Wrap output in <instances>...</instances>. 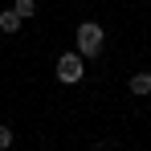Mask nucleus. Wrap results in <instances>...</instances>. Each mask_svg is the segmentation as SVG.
Listing matches in <instances>:
<instances>
[{
    "instance_id": "1",
    "label": "nucleus",
    "mask_w": 151,
    "mask_h": 151,
    "mask_svg": "<svg viewBox=\"0 0 151 151\" xmlns=\"http://www.w3.org/2000/svg\"><path fill=\"white\" fill-rule=\"evenodd\" d=\"M74 45H78V53H82V57H98V53L106 49V33H102V25H94V21H82V25H78Z\"/></svg>"
},
{
    "instance_id": "2",
    "label": "nucleus",
    "mask_w": 151,
    "mask_h": 151,
    "mask_svg": "<svg viewBox=\"0 0 151 151\" xmlns=\"http://www.w3.org/2000/svg\"><path fill=\"white\" fill-rule=\"evenodd\" d=\"M82 78H86V57L78 49L61 53V57H57V82H61V86H78Z\"/></svg>"
},
{
    "instance_id": "3",
    "label": "nucleus",
    "mask_w": 151,
    "mask_h": 151,
    "mask_svg": "<svg viewBox=\"0 0 151 151\" xmlns=\"http://www.w3.org/2000/svg\"><path fill=\"white\" fill-rule=\"evenodd\" d=\"M0 33H21V17H17L12 8H4V12H0Z\"/></svg>"
},
{
    "instance_id": "4",
    "label": "nucleus",
    "mask_w": 151,
    "mask_h": 151,
    "mask_svg": "<svg viewBox=\"0 0 151 151\" xmlns=\"http://www.w3.org/2000/svg\"><path fill=\"white\" fill-rule=\"evenodd\" d=\"M127 90H131V94H151V74H135L127 82Z\"/></svg>"
},
{
    "instance_id": "5",
    "label": "nucleus",
    "mask_w": 151,
    "mask_h": 151,
    "mask_svg": "<svg viewBox=\"0 0 151 151\" xmlns=\"http://www.w3.org/2000/svg\"><path fill=\"white\" fill-rule=\"evenodd\" d=\"M12 12H17L21 21H29V17H37V0H12Z\"/></svg>"
},
{
    "instance_id": "6",
    "label": "nucleus",
    "mask_w": 151,
    "mask_h": 151,
    "mask_svg": "<svg viewBox=\"0 0 151 151\" xmlns=\"http://www.w3.org/2000/svg\"><path fill=\"white\" fill-rule=\"evenodd\" d=\"M8 147H12V131L0 123V151H8Z\"/></svg>"
}]
</instances>
